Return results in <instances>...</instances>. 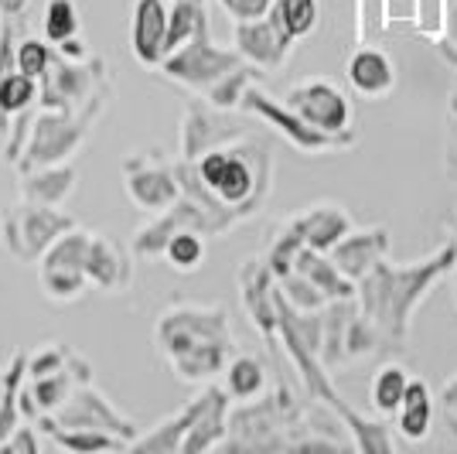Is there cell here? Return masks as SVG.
<instances>
[{
    "mask_svg": "<svg viewBox=\"0 0 457 454\" xmlns=\"http://www.w3.org/2000/svg\"><path fill=\"white\" fill-rule=\"evenodd\" d=\"M226 7V14H232V21H253L270 14L273 0H219Z\"/></svg>",
    "mask_w": 457,
    "mask_h": 454,
    "instance_id": "obj_42",
    "label": "cell"
},
{
    "mask_svg": "<svg viewBox=\"0 0 457 454\" xmlns=\"http://www.w3.org/2000/svg\"><path fill=\"white\" fill-rule=\"evenodd\" d=\"M72 191H76V168L69 161L65 164L35 168L31 174L21 178V195L28 202H38V206H62Z\"/></svg>",
    "mask_w": 457,
    "mask_h": 454,
    "instance_id": "obj_22",
    "label": "cell"
},
{
    "mask_svg": "<svg viewBox=\"0 0 457 454\" xmlns=\"http://www.w3.org/2000/svg\"><path fill=\"white\" fill-rule=\"evenodd\" d=\"M69 356H72V352H69L65 345H58V341L45 345V349H38L35 356H28V379L48 376V373L65 369V366H69Z\"/></svg>",
    "mask_w": 457,
    "mask_h": 454,
    "instance_id": "obj_41",
    "label": "cell"
},
{
    "mask_svg": "<svg viewBox=\"0 0 457 454\" xmlns=\"http://www.w3.org/2000/svg\"><path fill=\"white\" fill-rule=\"evenodd\" d=\"M195 168L215 202H222L246 219L267 198L273 164H270L267 147H256L253 140H239V144H219L205 151L195 161Z\"/></svg>",
    "mask_w": 457,
    "mask_h": 454,
    "instance_id": "obj_2",
    "label": "cell"
},
{
    "mask_svg": "<svg viewBox=\"0 0 457 454\" xmlns=\"http://www.w3.org/2000/svg\"><path fill=\"white\" fill-rule=\"evenodd\" d=\"M103 106H106V89H99L93 99H86L79 110H45V106H38L31 133H28L21 171L65 164L86 144V137L93 130L96 116L103 114Z\"/></svg>",
    "mask_w": 457,
    "mask_h": 454,
    "instance_id": "obj_3",
    "label": "cell"
},
{
    "mask_svg": "<svg viewBox=\"0 0 457 454\" xmlns=\"http://www.w3.org/2000/svg\"><path fill=\"white\" fill-rule=\"evenodd\" d=\"M304 249V236H301V229H297V223L290 219L284 229H280V236L273 240V247H270L267 253V266L273 270V277L280 281V277H287L290 270H294V264H297V253Z\"/></svg>",
    "mask_w": 457,
    "mask_h": 454,
    "instance_id": "obj_36",
    "label": "cell"
},
{
    "mask_svg": "<svg viewBox=\"0 0 457 454\" xmlns=\"http://www.w3.org/2000/svg\"><path fill=\"white\" fill-rule=\"evenodd\" d=\"M270 14L280 21V28H284L290 38L301 41L318 28V21H321V0H273Z\"/></svg>",
    "mask_w": 457,
    "mask_h": 454,
    "instance_id": "obj_30",
    "label": "cell"
},
{
    "mask_svg": "<svg viewBox=\"0 0 457 454\" xmlns=\"http://www.w3.org/2000/svg\"><path fill=\"white\" fill-rule=\"evenodd\" d=\"M168 0H134V21H130V45L140 65L157 69L164 62V38H168Z\"/></svg>",
    "mask_w": 457,
    "mask_h": 454,
    "instance_id": "obj_14",
    "label": "cell"
},
{
    "mask_svg": "<svg viewBox=\"0 0 457 454\" xmlns=\"http://www.w3.org/2000/svg\"><path fill=\"white\" fill-rule=\"evenodd\" d=\"M86 277H89V284L99 287V290L116 294V290H123V287L130 284L134 266H130L123 249L113 247L106 236L93 232L89 249H86Z\"/></svg>",
    "mask_w": 457,
    "mask_h": 454,
    "instance_id": "obj_17",
    "label": "cell"
},
{
    "mask_svg": "<svg viewBox=\"0 0 457 454\" xmlns=\"http://www.w3.org/2000/svg\"><path fill=\"white\" fill-rule=\"evenodd\" d=\"M451 273H454V304H457V260H454V270H451Z\"/></svg>",
    "mask_w": 457,
    "mask_h": 454,
    "instance_id": "obj_46",
    "label": "cell"
},
{
    "mask_svg": "<svg viewBox=\"0 0 457 454\" xmlns=\"http://www.w3.org/2000/svg\"><path fill=\"white\" fill-rule=\"evenodd\" d=\"M228 359H232V341H209V345H198V349H191L185 356L171 359V366L181 379L202 383V379L226 373Z\"/></svg>",
    "mask_w": 457,
    "mask_h": 454,
    "instance_id": "obj_25",
    "label": "cell"
},
{
    "mask_svg": "<svg viewBox=\"0 0 457 454\" xmlns=\"http://www.w3.org/2000/svg\"><path fill=\"white\" fill-rule=\"evenodd\" d=\"M28 379V352H18L7 376H4V393H0V448L7 444V437L18 431L21 424V386Z\"/></svg>",
    "mask_w": 457,
    "mask_h": 454,
    "instance_id": "obj_29",
    "label": "cell"
},
{
    "mask_svg": "<svg viewBox=\"0 0 457 454\" xmlns=\"http://www.w3.org/2000/svg\"><path fill=\"white\" fill-rule=\"evenodd\" d=\"M297 273H304L311 284L321 290L328 301H352L359 298V284L348 281L342 270L335 266V260L328 253H318V249L304 247L297 253V264H294Z\"/></svg>",
    "mask_w": 457,
    "mask_h": 454,
    "instance_id": "obj_20",
    "label": "cell"
},
{
    "mask_svg": "<svg viewBox=\"0 0 457 454\" xmlns=\"http://www.w3.org/2000/svg\"><path fill=\"white\" fill-rule=\"evenodd\" d=\"M301 236H304V247L318 249V253H331V249L342 243L345 236L352 232V219L342 206H331V202H321V206H311L304 215L294 219Z\"/></svg>",
    "mask_w": 457,
    "mask_h": 454,
    "instance_id": "obj_18",
    "label": "cell"
},
{
    "mask_svg": "<svg viewBox=\"0 0 457 454\" xmlns=\"http://www.w3.org/2000/svg\"><path fill=\"white\" fill-rule=\"evenodd\" d=\"M280 294H284L297 311H321L324 301H328L321 290L311 284L304 273H297V270H290L287 277H280Z\"/></svg>",
    "mask_w": 457,
    "mask_h": 454,
    "instance_id": "obj_40",
    "label": "cell"
},
{
    "mask_svg": "<svg viewBox=\"0 0 457 454\" xmlns=\"http://www.w3.org/2000/svg\"><path fill=\"white\" fill-rule=\"evenodd\" d=\"M239 110L249 116H260L263 123H270L277 133H284L287 140L297 147L301 154H328L338 151V147H348L352 144V133H324L318 127H311L307 120L294 114L284 99H273L270 93H263L260 86H249L243 93V103Z\"/></svg>",
    "mask_w": 457,
    "mask_h": 454,
    "instance_id": "obj_7",
    "label": "cell"
},
{
    "mask_svg": "<svg viewBox=\"0 0 457 454\" xmlns=\"http://www.w3.org/2000/svg\"><path fill=\"white\" fill-rule=\"evenodd\" d=\"M212 393H215V386H205V390H202L195 399H188V403H185L178 414L168 416V420H161L151 434H137L134 441H130V451L178 454V451H181V444H185V437L191 434L195 420L205 414V407L212 403Z\"/></svg>",
    "mask_w": 457,
    "mask_h": 454,
    "instance_id": "obj_15",
    "label": "cell"
},
{
    "mask_svg": "<svg viewBox=\"0 0 457 454\" xmlns=\"http://www.w3.org/2000/svg\"><path fill=\"white\" fill-rule=\"evenodd\" d=\"M38 96H41V82L24 72H7L0 79V120H14L18 114L38 106Z\"/></svg>",
    "mask_w": 457,
    "mask_h": 454,
    "instance_id": "obj_31",
    "label": "cell"
},
{
    "mask_svg": "<svg viewBox=\"0 0 457 454\" xmlns=\"http://www.w3.org/2000/svg\"><path fill=\"white\" fill-rule=\"evenodd\" d=\"M72 215L58 212L55 206H38V202H21V206L7 208L0 215V236H4V247L11 249L18 260L31 264L41 260L45 249L55 243L65 229H72Z\"/></svg>",
    "mask_w": 457,
    "mask_h": 454,
    "instance_id": "obj_5",
    "label": "cell"
},
{
    "mask_svg": "<svg viewBox=\"0 0 457 454\" xmlns=\"http://www.w3.org/2000/svg\"><path fill=\"white\" fill-rule=\"evenodd\" d=\"M348 82L365 99H379L396 86V65L382 48H359L348 58Z\"/></svg>",
    "mask_w": 457,
    "mask_h": 454,
    "instance_id": "obj_19",
    "label": "cell"
},
{
    "mask_svg": "<svg viewBox=\"0 0 457 454\" xmlns=\"http://www.w3.org/2000/svg\"><path fill=\"white\" fill-rule=\"evenodd\" d=\"M38 82V106H45V110H79L86 99H93L99 89H106L110 76H106V62L99 55L65 58L55 48V62Z\"/></svg>",
    "mask_w": 457,
    "mask_h": 454,
    "instance_id": "obj_6",
    "label": "cell"
},
{
    "mask_svg": "<svg viewBox=\"0 0 457 454\" xmlns=\"http://www.w3.org/2000/svg\"><path fill=\"white\" fill-rule=\"evenodd\" d=\"M31 7V0H0V18H24Z\"/></svg>",
    "mask_w": 457,
    "mask_h": 454,
    "instance_id": "obj_45",
    "label": "cell"
},
{
    "mask_svg": "<svg viewBox=\"0 0 457 454\" xmlns=\"http://www.w3.org/2000/svg\"><path fill=\"white\" fill-rule=\"evenodd\" d=\"M38 424L45 431H52V427H96V431H110V434H120L127 441H134L140 434L134 420L113 410V403L103 397L93 383H79L69 403L58 407L55 414H41Z\"/></svg>",
    "mask_w": 457,
    "mask_h": 454,
    "instance_id": "obj_9",
    "label": "cell"
},
{
    "mask_svg": "<svg viewBox=\"0 0 457 454\" xmlns=\"http://www.w3.org/2000/svg\"><path fill=\"white\" fill-rule=\"evenodd\" d=\"M256 76H260V72H256V65H239V69H232L228 76H222L215 86H212L209 93H205L209 106L212 110H239L243 93L253 86V79Z\"/></svg>",
    "mask_w": 457,
    "mask_h": 454,
    "instance_id": "obj_34",
    "label": "cell"
},
{
    "mask_svg": "<svg viewBox=\"0 0 457 454\" xmlns=\"http://www.w3.org/2000/svg\"><path fill=\"white\" fill-rule=\"evenodd\" d=\"M440 410L447 414L451 424H457V376H451L440 390Z\"/></svg>",
    "mask_w": 457,
    "mask_h": 454,
    "instance_id": "obj_44",
    "label": "cell"
},
{
    "mask_svg": "<svg viewBox=\"0 0 457 454\" xmlns=\"http://www.w3.org/2000/svg\"><path fill=\"white\" fill-rule=\"evenodd\" d=\"M239 65H243V55H239L236 48H219V45L212 41L209 18H205L202 28H198L178 52L164 55V62H161L157 69L171 79V82L191 89V93H209L219 79L228 76V72L239 69Z\"/></svg>",
    "mask_w": 457,
    "mask_h": 454,
    "instance_id": "obj_4",
    "label": "cell"
},
{
    "mask_svg": "<svg viewBox=\"0 0 457 454\" xmlns=\"http://www.w3.org/2000/svg\"><path fill=\"white\" fill-rule=\"evenodd\" d=\"M171 4H178V0H171Z\"/></svg>",
    "mask_w": 457,
    "mask_h": 454,
    "instance_id": "obj_47",
    "label": "cell"
},
{
    "mask_svg": "<svg viewBox=\"0 0 457 454\" xmlns=\"http://www.w3.org/2000/svg\"><path fill=\"white\" fill-rule=\"evenodd\" d=\"M55 62V45L48 38H21L18 41V72L41 79Z\"/></svg>",
    "mask_w": 457,
    "mask_h": 454,
    "instance_id": "obj_39",
    "label": "cell"
},
{
    "mask_svg": "<svg viewBox=\"0 0 457 454\" xmlns=\"http://www.w3.org/2000/svg\"><path fill=\"white\" fill-rule=\"evenodd\" d=\"M222 376H226L228 397L239 403L263 397V390H267V369L256 356H232Z\"/></svg>",
    "mask_w": 457,
    "mask_h": 454,
    "instance_id": "obj_27",
    "label": "cell"
},
{
    "mask_svg": "<svg viewBox=\"0 0 457 454\" xmlns=\"http://www.w3.org/2000/svg\"><path fill=\"white\" fill-rule=\"evenodd\" d=\"M434 414H437V407H434V397H430V386L423 379H410L406 397H403L400 410H396V431H400V437L413 441V444L427 441L430 427H434Z\"/></svg>",
    "mask_w": 457,
    "mask_h": 454,
    "instance_id": "obj_23",
    "label": "cell"
},
{
    "mask_svg": "<svg viewBox=\"0 0 457 454\" xmlns=\"http://www.w3.org/2000/svg\"><path fill=\"white\" fill-rule=\"evenodd\" d=\"M457 243L440 247L430 260L410 266H389L386 260L376 264V270L359 281V301H362V318L382 328L393 341H403L410 332V318L417 304L430 294V287L440 277L454 270Z\"/></svg>",
    "mask_w": 457,
    "mask_h": 454,
    "instance_id": "obj_1",
    "label": "cell"
},
{
    "mask_svg": "<svg viewBox=\"0 0 457 454\" xmlns=\"http://www.w3.org/2000/svg\"><path fill=\"white\" fill-rule=\"evenodd\" d=\"M386 253H389V229L372 226V229H352L328 256L335 260V266L342 270L348 281L359 284L362 277H369L376 270V264L386 260Z\"/></svg>",
    "mask_w": 457,
    "mask_h": 454,
    "instance_id": "obj_13",
    "label": "cell"
},
{
    "mask_svg": "<svg viewBox=\"0 0 457 454\" xmlns=\"http://www.w3.org/2000/svg\"><path fill=\"white\" fill-rule=\"evenodd\" d=\"M232 41H236V52L243 55V62L256 65V69H280L284 58L290 55V45H294V38L280 28V21L273 14L236 21Z\"/></svg>",
    "mask_w": 457,
    "mask_h": 454,
    "instance_id": "obj_12",
    "label": "cell"
},
{
    "mask_svg": "<svg viewBox=\"0 0 457 454\" xmlns=\"http://www.w3.org/2000/svg\"><path fill=\"white\" fill-rule=\"evenodd\" d=\"M89 277L86 270H65V266H41V287L52 301H76L86 290Z\"/></svg>",
    "mask_w": 457,
    "mask_h": 454,
    "instance_id": "obj_37",
    "label": "cell"
},
{
    "mask_svg": "<svg viewBox=\"0 0 457 454\" xmlns=\"http://www.w3.org/2000/svg\"><path fill=\"white\" fill-rule=\"evenodd\" d=\"M0 451H7V454H38V434H35V427L18 424V431L7 437V444H4Z\"/></svg>",
    "mask_w": 457,
    "mask_h": 454,
    "instance_id": "obj_43",
    "label": "cell"
},
{
    "mask_svg": "<svg viewBox=\"0 0 457 454\" xmlns=\"http://www.w3.org/2000/svg\"><path fill=\"white\" fill-rule=\"evenodd\" d=\"M226 137L236 140V133L215 130V120L202 103H191L185 120H181V161H198L205 151L219 147Z\"/></svg>",
    "mask_w": 457,
    "mask_h": 454,
    "instance_id": "obj_24",
    "label": "cell"
},
{
    "mask_svg": "<svg viewBox=\"0 0 457 454\" xmlns=\"http://www.w3.org/2000/svg\"><path fill=\"white\" fill-rule=\"evenodd\" d=\"M209 341H232L228 332V318L222 307H171L161 315L157 322V345L161 352L168 356V362L185 356L198 345H209Z\"/></svg>",
    "mask_w": 457,
    "mask_h": 454,
    "instance_id": "obj_8",
    "label": "cell"
},
{
    "mask_svg": "<svg viewBox=\"0 0 457 454\" xmlns=\"http://www.w3.org/2000/svg\"><path fill=\"white\" fill-rule=\"evenodd\" d=\"M89 240L93 232L86 229H65L52 247L45 249L41 256V266H65V270H86V249H89Z\"/></svg>",
    "mask_w": 457,
    "mask_h": 454,
    "instance_id": "obj_33",
    "label": "cell"
},
{
    "mask_svg": "<svg viewBox=\"0 0 457 454\" xmlns=\"http://www.w3.org/2000/svg\"><path fill=\"white\" fill-rule=\"evenodd\" d=\"M284 103L301 120H307L311 127H318L324 133H348V127H352V103L328 79H304V82L290 86Z\"/></svg>",
    "mask_w": 457,
    "mask_h": 454,
    "instance_id": "obj_10",
    "label": "cell"
},
{
    "mask_svg": "<svg viewBox=\"0 0 457 454\" xmlns=\"http://www.w3.org/2000/svg\"><path fill=\"white\" fill-rule=\"evenodd\" d=\"M205 14V0H178L171 4V18H168V38H164V55L178 52L185 41L202 28Z\"/></svg>",
    "mask_w": 457,
    "mask_h": 454,
    "instance_id": "obj_32",
    "label": "cell"
},
{
    "mask_svg": "<svg viewBox=\"0 0 457 454\" xmlns=\"http://www.w3.org/2000/svg\"><path fill=\"white\" fill-rule=\"evenodd\" d=\"M123 181H127V195L137 208L144 212H164L181 198V181L178 171L161 161L157 154L140 151L123 164Z\"/></svg>",
    "mask_w": 457,
    "mask_h": 454,
    "instance_id": "obj_11",
    "label": "cell"
},
{
    "mask_svg": "<svg viewBox=\"0 0 457 454\" xmlns=\"http://www.w3.org/2000/svg\"><path fill=\"white\" fill-rule=\"evenodd\" d=\"M58 448L72 454H96V451H130V441L110 431H96V427H52L48 431Z\"/></svg>",
    "mask_w": 457,
    "mask_h": 454,
    "instance_id": "obj_26",
    "label": "cell"
},
{
    "mask_svg": "<svg viewBox=\"0 0 457 454\" xmlns=\"http://www.w3.org/2000/svg\"><path fill=\"white\" fill-rule=\"evenodd\" d=\"M228 390L226 386H215L212 403L205 407V414L195 420L191 434L181 444V454H198V451H215L222 441L228 437Z\"/></svg>",
    "mask_w": 457,
    "mask_h": 454,
    "instance_id": "obj_21",
    "label": "cell"
},
{
    "mask_svg": "<svg viewBox=\"0 0 457 454\" xmlns=\"http://www.w3.org/2000/svg\"><path fill=\"white\" fill-rule=\"evenodd\" d=\"M239 281H243V301H246L249 318H253V324L270 339L273 332H280V318H277V290L270 287V281H277L273 270L267 266V260H246L243 273H239Z\"/></svg>",
    "mask_w": 457,
    "mask_h": 454,
    "instance_id": "obj_16",
    "label": "cell"
},
{
    "mask_svg": "<svg viewBox=\"0 0 457 454\" xmlns=\"http://www.w3.org/2000/svg\"><path fill=\"white\" fill-rule=\"evenodd\" d=\"M45 38L52 41V45L79 38L76 0H48V7H45Z\"/></svg>",
    "mask_w": 457,
    "mask_h": 454,
    "instance_id": "obj_38",
    "label": "cell"
},
{
    "mask_svg": "<svg viewBox=\"0 0 457 454\" xmlns=\"http://www.w3.org/2000/svg\"><path fill=\"white\" fill-rule=\"evenodd\" d=\"M406 386H410V373L400 362H386L379 373L369 383V399L376 407V414L382 416H396L403 397H406Z\"/></svg>",
    "mask_w": 457,
    "mask_h": 454,
    "instance_id": "obj_28",
    "label": "cell"
},
{
    "mask_svg": "<svg viewBox=\"0 0 457 454\" xmlns=\"http://www.w3.org/2000/svg\"><path fill=\"white\" fill-rule=\"evenodd\" d=\"M164 256L181 273L198 270L202 260H205V240H202V232L198 229H178L171 240H168V247H164Z\"/></svg>",
    "mask_w": 457,
    "mask_h": 454,
    "instance_id": "obj_35",
    "label": "cell"
}]
</instances>
